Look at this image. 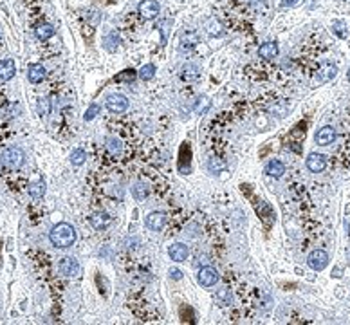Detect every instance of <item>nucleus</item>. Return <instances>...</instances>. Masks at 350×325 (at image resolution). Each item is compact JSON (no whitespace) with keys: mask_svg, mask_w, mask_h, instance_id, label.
<instances>
[{"mask_svg":"<svg viewBox=\"0 0 350 325\" xmlns=\"http://www.w3.org/2000/svg\"><path fill=\"white\" fill-rule=\"evenodd\" d=\"M168 255L172 260H175V262H184L186 258H188V255H190V249H188V246L182 242H173L172 246L168 247Z\"/></svg>","mask_w":350,"mask_h":325,"instance_id":"9","label":"nucleus"},{"mask_svg":"<svg viewBox=\"0 0 350 325\" xmlns=\"http://www.w3.org/2000/svg\"><path fill=\"white\" fill-rule=\"evenodd\" d=\"M329 264V255L323 249H314L311 255L307 256V266L314 271H323Z\"/></svg>","mask_w":350,"mask_h":325,"instance_id":"4","label":"nucleus"},{"mask_svg":"<svg viewBox=\"0 0 350 325\" xmlns=\"http://www.w3.org/2000/svg\"><path fill=\"white\" fill-rule=\"evenodd\" d=\"M45 76H47V71H45V67L40 63H31L29 67H27V80H29L31 83H42L43 80H45Z\"/></svg>","mask_w":350,"mask_h":325,"instance_id":"11","label":"nucleus"},{"mask_svg":"<svg viewBox=\"0 0 350 325\" xmlns=\"http://www.w3.org/2000/svg\"><path fill=\"white\" fill-rule=\"evenodd\" d=\"M165 222H166V217L165 213H161V212H152L150 215L147 217V228L150 231H161L163 228H165Z\"/></svg>","mask_w":350,"mask_h":325,"instance_id":"12","label":"nucleus"},{"mask_svg":"<svg viewBox=\"0 0 350 325\" xmlns=\"http://www.w3.org/2000/svg\"><path fill=\"white\" fill-rule=\"evenodd\" d=\"M29 195L33 199H42L43 195H45V182L43 181H38V182H33L29 186Z\"/></svg>","mask_w":350,"mask_h":325,"instance_id":"19","label":"nucleus"},{"mask_svg":"<svg viewBox=\"0 0 350 325\" xmlns=\"http://www.w3.org/2000/svg\"><path fill=\"white\" fill-rule=\"evenodd\" d=\"M348 80H350V71H348Z\"/></svg>","mask_w":350,"mask_h":325,"instance_id":"34","label":"nucleus"},{"mask_svg":"<svg viewBox=\"0 0 350 325\" xmlns=\"http://www.w3.org/2000/svg\"><path fill=\"white\" fill-rule=\"evenodd\" d=\"M105 105L112 114H121L128 108V98L123 94H110L105 101Z\"/></svg>","mask_w":350,"mask_h":325,"instance_id":"5","label":"nucleus"},{"mask_svg":"<svg viewBox=\"0 0 350 325\" xmlns=\"http://www.w3.org/2000/svg\"><path fill=\"white\" fill-rule=\"evenodd\" d=\"M265 173L271 175V177H282V175L286 173V165L278 159H272V161H269L267 166H265Z\"/></svg>","mask_w":350,"mask_h":325,"instance_id":"17","label":"nucleus"},{"mask_svg":"<svg viewBox=\"0 0 350 325\" xmlns=\"http://www.w3.org/2000/svg\"><path fill=\"white\" fill-rule=\"evenodd\" d=\"M107 150L112 154V156H119L123 152V143H121V139H117V138H107Z\"/></svg>","mask_w":350,"mask_h":325,"instance_id":"18","label":"nucleus"},{"mask_svg":"<svg viewBox=\"0 0 350 325\" xmlns=\"http://www.w3.org/2000/svg\"><path fill=\"white\" fill-rule=\"evenodd\" d=\"M307 168L312 173H321L327 168V157L323 154H309L307 157Z\"/></svg>","mask_w":350,"mask_h":325,"instance_id":"8","label":"nucleus"},{"mask_svg":"<svg viewBox=\"0 0 350 325\" xmlns=\"http://www.w3.org/2000/svg\"><path fill=\"white\" fill-rule=\"evenodd\" d=\"M49 238L54 247L58 249H65V247H71L74 242H76V230L69 222H60L51 230L49 233Z\"/></svg>","mask_w":350,"mask_h":325,"instance_id":"1","label":"nucleus"},{"mask_svg":"<svg viewBox=\"0 0 350 325\" xmlns=\"http://www.w3.org/2000/svg\"><path fill=\"white\" fill-rule=\"evenodd\" d=\"M161 13V6L157 0H141L139 4V15L147 20H154Z\"/></svg>","mask_w":350,"mask_h":325,"instance_id":"6","label":"nucleus"},{"mask_svg":"<svg viewBox=\"0 0 350 325\" xmlns=\"http://www.w3.org/2000/svg\"><path fill=\"white\" fill-rule=\"evenodd\" d=\"M197 280L202 287H212L215 286L217 282H219V273H217V269L212 268V266H206L199 271L197 275Z\"/></svg>","mask_w":350,"mask_h":325,"instance_id":"7","label":"nucleus"},{"mask_svg":"<svg viewBox=\"0 0 350 325\" xmlns=\"http://www.w3.org/2000/svg\"><path fill=\"white\" fill-rule=\"evenodd\" d=\"M316 143L318 145H330L336 139V130L332 126H321L314 136Z\"/></svg>","mask_w":350,"mask_h":325,"instance_id":"14","label":"nucleus"},{"mask_svg":"<svg viewBox=\"0 0 350 325\" xmlns=\"http://www.w3.org/2000/svg\"><path fill=\"white\" fill-rule=\"evenodd\" d=\"M58 271H60V275H63L65 278H74L82 273V266H80L78 260L73 258V256H65V258L60 260V264H58Z\"/></svg>","mask_w":350,"mask_h":325,"instance_id":"3","label":"nucleus"},{"mask_svg":"<svg viewBox=\"0 0 350 325\" xmlns=\"http://www.w3.org/2000/svg\"><path fill=\"white\" fill-rule=\"evenodd\" d=\"M85 159H87V154L82 148H76V150H73V154H71V163H73L74 166H82L83 163H85Z\"/></svg>","mask_w":350,"mask_h":325,"instance_id":"21","label":"nucleus"},{"mask_svg":"<svg viewBox=\"0 0 350 325\" xmlns=\"http://www.w3.org/2000/svg\"><path fill=\"white\" fill-rule=\"evenodd\" d=\"M110 222H112V217L105 212H96L91 215V224L94 230H105L110 226Z\"/></svg>","mask_w":350,"mask_h":325,"instance_id":"15","label":"nucleus"},{"mask_svg":"<svg viewBox=\"0 0 350 325\" xmlns=\"http://www.w3.org/2000/svg\"><path fill=\"white\" fill-rule=\"evenodd\" d=\"M0 161H2V165L9 170H17L24 165V161H26V154L24 150L18 147H8L2 150L0 154Z\"/></svg>","mask_w":350,"mask_h":325,"instance_id":"2","label":"nucleus"},{"mask_svg":"<svg viewBox=\"0 0 350 325\" xmlns=\"http://www.w3.org/2000/svg\"><path fill=\"white\" fill-rule=\"evenodd\" d=\"M36 108H38V114L40 116H49L51 114V101L47 98H40L38 103H36Z\"/></svg>","mask_w":350,"mask_h":325,"instance_id":"24","label":"nucleus"},{"mask_svg":"<svg viewBox=\"0 0 350 325\" xmlns=\"http://www.w3.org/2000/svg\"><path fill=\"white\" fill-rule=\"evenodd\" d=\"M337 74V67L330 61H325V63L320 65V71H318V82L320 83H329L330 80L336 78Z\"/></svg>","mask_w":350,"mask_h":325,"instance_id":"10","label":"nucleus"},{"mask_svg":"<svg viewBox=\"0 0 350 325\" xmlns=\"http://www.w3.org/2000/svg\"><path fill=\"white\" fill-rule=\"evenodd\" d=\"M134 78H135V71L134 69H128V71H123L121 74H117L116 82H123V80H128V82H132Z\"/></svg>","mask_w":350,"mask_h":325,"instance_id":"29","label":"nucleus"},{"mask_svg":"<svg viewBox=\"0 0 350 325\" xmlns=\"http://www.w3.org/2000/svg\"><path fill=\"white\" fill-rule=\"evenodd\" d=\"M209 108V100L204 98V96H199V100H197V107H195V112L197 114H204Z\"/></svg>","mask_w":350,"mask_h":325,"instance_id":"28","label":"nucleus"},{"mask_svg":"<svg viewBox=\"0 0 350 325\" xmlns=\"http://www.w3.org/2000/svg\"><path fill=\"white\" fill-rule=\"evenodd\" d=\"M298 2H300V0H282V4L287 6V8H291V6H296Z\"/></svg>","mask_w":350,"mask_h":325,"instance_id":"32","label":"nucleus"},{"mask_svg":"<svg viewBox=\"0 0 350 325\" xmlns=\"http://www.w3.org/2000/svg\"><path fill=\"white\" fill-rule=\"evenodd\" d=\"M170 278H172V280H181L182 271L181 269H170Z\"/></svg>","mask_w":350,"mask_h":325,"instance_id":"31","label":"nucleus"},{"mask_svg":"<svg viewBox=\"0 0 350 325\" xmlns=\"http://www.w3.org/2000/svg\"><path fill=\"white\" fill-rule=\"evenodd\" d=\"M132 195H134L137 201L147 199V195H148L147 184H143V182H137V184H134V188H132Z\"/></svg>","mask_w":350,"mask_h":325,"instance_id":"22","label":"nucleus"},{"mask_svg":"<svg viewBox=\"0 0 350 325\" xmlns=\"http://www.w3.org/2000/svg\"><path fill=\"white\" fill-rule=\"evenodd\" d=\"M222 168H226V165L222 161H219L217 157H212V159H209V170H212V172H217V170H222Z\"/></svg>","mask_w":350,"mask_h":325,"instance_id":"30","label":"nucleus"},{"mask_svg":"<svg viewBox=\"0 0 350 325\" xmlns=\"http://www.w3.org/2000/svg\"><path fill=\"white\" fill-rule=\"evenodd\" d=\"M35 33L40 40H49L52 35H54V27H52L51 24H42V26L36 27Z\"/></svg>","mask_w":350,"mask_h":325,"instance_id":"20","label":"nucleus"},{"mask_svg":"<svg viewBox=\"0 0 350 325\" xmlns=\"http://www.w3.org/2000/svg\"><path fill=\"white\" fill-rule=\"evenodd\" d=\"M0 43H2V33H0Z\"/></svg>","mask_w":350,"mask_h":325,"instance_id":"33","label":"nucleus"},{"mask_svg":"<svg viewBox=\"0 0 350 325\" xmlns=\"http://www.w3.org/2000/svg\"><path fill=\"white\" fill-rule=\"evenodd\" d=\"M332 31L336 33L337 36H339V38H346V35H348V31H346L345 22H334Z\"/></svg>","mask_w":350,"mask_h":325,"instance_id":"26","label":"nucleus"},{"mask_svg":"<svg viewBox=\"0 0 350 325\" xmlns=\"http://www.w3.org/2000/svg\"><path fill=\"white\" fill-rule=\"evenodd\" d=\"M17 74V65L11 58H6V60H0V80L2 82H9Z\"/></svg>","mask_w":350,"mask_h":325,"instance_id":"13","label":"nucleus"},{"mask_svg":"<svg viewBox=\"0 0 350 325\" xmlns=\"http://www.w3.org/2000/svg\"><path fill=\"white\" fill-rule=\"evenodd\" d=\"M117 45H119V36H117V33H110V35L105 36V47H107L108 51H116Z\"/></svg>","mask_w":350,"mask_h":325,"instance_id":"25","label":"nucleus"},{"mask_svg":"<svg viewBox=\"0 0 350 325\" xmlns=\"http://www.w3.org/2000/svg\"><path fill=\"white\" fill-rule=\"evenodd\" d=\"M100 110H101V107L98 103H92L91 107L87 108V112H85V121H91V119H94L96 116H98V114H100Z\"/></svg>","mask_w":350,"mask_h":325,"instance_id":"27","label":"nucleus"},{"mask_svg":"<svg viewBox=\"0 0 350 325\" xmlns=\"http://www.w3.org/2000/svg\"><path fill=\"white\" fill-rule=\"evenodd\" d=\"M278 43L276 42H265L258 47V56L264 60H274L278 56Z\"/></svg>","mask_w":350,"mask_h":325,"instance_id":"16","label":"nucleus"},{"mask_svg":"<svg viewBox=\"0 0 350 325\" xmlns=\"http://www.w3.org/2000/svg\"><path fill=\"white\" fill-rule=\"evenodd\" d=\"M154 74H156V65L148 63V65H145L143 69L139 71V78L143 80V82H148V80L154 78Z\"/></svg>","mask_w":350,"mask_h":325,"instance_id":"23","label":"nucleus"}]
</instances>
